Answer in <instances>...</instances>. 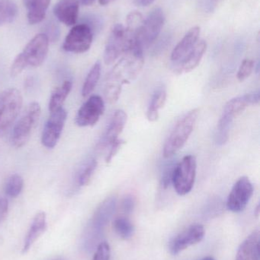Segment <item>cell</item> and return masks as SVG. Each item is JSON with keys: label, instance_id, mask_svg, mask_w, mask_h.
Here are the masks:
<instances>
[{"label": "cell", "instance_id": "1", "mask_svg": "<svg viewBox=\"0 0 260 260\" xmlns=\"http://www.w3.org/2000/svg\"><path fill=\"white\" fill-rule=\"evenodd\" d=\"M143 64V49L138 44L130 47L122 55V58L108 73L105 82V99L110 104L118 102L123 85L137 77Z\"/></svg>", "mask_w": 260, "mask_h": 260}, {"label": "cell", "instance_id": "2", "mask_svg": "<svg viewBox=\"0 0 260 260\" xmlns=\"http://www.w3.org/2000/svg\"><path fill=\"white\" fill-rule=\"evenodd\" d=\"M199 111L197 108L185 114L174 126L163 145V157L168 158L180 151L193 132Z\"/></svg>", "mask_w": 260, "mask_h": 260}, {"label": "cell", "instance_id": "3", "mask_svg": "<svg viewBox=\"0 0 260 260\" xmlns=\"http://www.w3.org/2000/svg\"><path fill=\"white\" fill-rule=\"evenodd\" d=\"M134 44H139L135 37L122 24H114L105 45L104 62L106 65H111Z\"/></svg>", "mask_w": 260, "mask_h": 260}, {"label": "cell", "instance_id": "4", "mask_svg": "<svg viewBox=\"0 0 260 260\" xmlns=\"http://www.w3.org/2000/svg\"><path fill=\"white\" fill-rule=\"evenodd\" d=\"M41 114V108L38 102H32L26 107L12 129L11 142L14 147L20 148L27 144L38 126Z\"/></svg>", "mask_w": 260, "mask_h": 260}, {"label": "cell", "instance_id": "5", "mask_svg": "<svg viewBox=\"0 0 260 260\" xmlns=\"http://www.w3.org/2000/svg\"><path fill=\"white\" fill-rule=\"evenodd\" d=\"M196 170V158L193 155L185 156L174 167L171 183L178 195L185 196L191 192L195 184Z\"/></svg>", "mask_w": 260, "mask_h": 260}, {"label": "cell", "instance_id": "6", "mask_svg": "<svg viewBox=\"0 0 260 260\" xmlns=\"http://www.w3.org/2000/svg\"><path fill=\"white\" fill-rule=\"evenodd\" d=\"M23 99L16 88H9L0 93V134L13 124L22 108Z\"/></svg>", "mask_w": 260, "mask_h": 260}, {"label": "cell", "instance_id": "7", "mask_svg": "<svg viewBox=\"0 0 260 260\" xmlns=\"http://www.w3.org/2000/svg\"><path fill=\"white\" fill-rule=\"evenodd\" d=\"M116 206L117 198L115 197H108L99 205L85 232L87 238L99 241L104 229L114 215Z\"/></svg>", "mask_w": 260, "mask_h": 260}, {"label": "cell", "instance_id": "8", "mask_svg": "<svg viewBox=\"0 0 260 260\" xmlns=\"http://www.w3.org/2000/svg\"><path fill=\"white\" fill-rule=\"evenodd\" d=\"M164 22V13L160 8H156L143 19L137 34V40L142 48H148L157 40Z\"/></svg>", "mask_w": 260, "mask_h": 260}, {"label": "cell", "instance_id": "9", "mask_svg": "<svg viewBox=\"0 0 260 260\" xmlns=\"http://www.w3.org/2000/svg\"><path fill=\"white\" fill-rule=\"evenodd\" d=\"M93 40V32L89 24H79L73 26L66 37L63 49L67 52L82 53L88 51Z\"/></svg>", "mask_w": 260, "mask_h": 260}, {"label": "cell", "instance_id": "10", "mask_svg": "<svg viewBox=\"0 0 260 260\" xmlns=\"http://www.w3.org/2000/svg\"><path fill=\"white\" fill-rule=\"evenodd\" d=\"M67 113L64 108L50 112L41 135V143L47 148L56 146L67 120Z\"/></svg>", "mask_w": 260, "mask_h": 260}, {"label": "cell", "instance_id": "11", "mask_svg": "<svg viewBox=\"0 0 260 260\" xmlns=\"http://www.w3.org/2000/svg\"><path fill=\"white\" fill-rule=\"evenodd\" d=\"M253 194L250 179L242 177L235 183L227 197V208L232 212H241L247 207Z\"/></svg>", "mask_w": 260, "mask_h": 260}, {"label": "cell", "instance_id": "12", "mask_svg": "<svg viewBox=\"0 0 260 260\" xmlns=\"http://www.w3.org/2000/svg\"><path fill=\"white\" fill-rule=\"evenodd\" d=\"M105 111L103 99L99 95H93L78 111L76 123L79 127L93 126L98 123Z\"/></svg>", "mask_w": 260, "mask_h": 260}, {"label": "cell", "instance_id": "13", "mask_svg": "<svg viewBox=\"0 0 260 260\" xmlns=\"http://www.w3.org/2000/svg\"><path fill=\"white\" fill-rule=\"evenodd\" d=\"M49 41L47 35L41 33L27 43L21 53L27 67H38L44 62L48 53Z\"/></svg>", "mask_w": 260, "mask_h": 260}, {"label": "cell", "instance_id": "14", "mask_svg": "<svg viewBox=\"0 0 260 260\" xmlns=\"http://www.w3.org/2000/svg\"><path fill=\"white\" fill-rule=\"evenodd\" d=\"M205 233L206 231L201 224H192L171 240L169 244V253L177 255L188 247L198 244L204 238Z\"/></svg>", "mask_w": 260, "mask_h": 260}, {"label": "cell", "instance_id": "15", "mask_svg": "<svg viewBox=\"0 0 260 260\" xmlns=\"http://www.w3.org/2000/svg\"><path fill=\"white\" fill-rule=\"evenodd\" d=\"M207 50L206 41H198L193 49L183 58L181 60L176 62L172 66L174 73L177 75L186 74L195 70L203 59Z\"/></svg>", "mask_w": 260, "mask_h": 260}, {"label": "cell", "instance_id": "16", "mask_svg": "<svg viewBox=\"0 0 260 260\" xmlns=\"http://www.w3.org/2000/svg\"><path fill=\"white\" fill-rule=\"evenodd\" d=\"M127 119V114L123 110H117L114 112L102 140L99 142V149H108L111 144L119 139V136L126 125Z\"/></svg>", "mask_w": 260, "mask_h": 260}, {"label": "cell", "instance_id": "17", "mask_svg": "<svg viewBox=\"0 0 260 260\" xmlns=\"http://www.w3.org/2000/svg\"><path fill=\"white\" fill-rule=\"evenodd\" d=\"M79 9L78 0H59L53 7V14L63 24L73 26L77 21Z\"/></svg>", "mask_w": 260, "mask_h": 260}, {"label": "cell", "instance_id": "18", "mask_svg": "<svg viewBox=\"0 0 260 260\" xmlns=\"http://www.w3.org/2000/svg\"><path fill=\"white\" fill-rule=\"evenodd\" d=\"M200 32L201 30L198 26H195L189 29V31L185 35L183 39L174 47L171 53L170 59L172 63H176L181 60L195 47L197 43L198 42Z\"/></svg>", "mask_w": 260, "mask_h": 260}, {"label": "cell", "instance_id": "19", "mask_svg": "<svg viewBox=\"0 0 260 260\" xmlns=\"http://www.w3.org/2000/svg\"><path fill=\"white\" fill-rule=\"evenodd\" d=\"M260 94L259 91L249 93L240 97L235 98L227 102L223 112L232 116L235 118L243 112L247 107L259 105Z\"/></svg>", "mask_w": 260, "mask_h": 260}, {"label": "cell", "instance_id": "20", "mask_svg": "<svg viewBox=\"0 0 260 260\" xmlns=\"http://www.w3.org/2000/svg\"><path fill=\"white\" fill-rule=\"evenodd\" d=\"M260 235L259 231L252 232L241 244L236 260H259Z\"/></svg>", "mask_w": 260, "mask_h": 260}, {"label": "cell", "instance_id": "21", "mask_svg": "<svg viewBox=\"0 0 260 260\" xmlns=\"http://www.w3.org/2000/svg\"><path fill=\"white\" fill-rule=\"evenodd\" d=\"M46 229H47L46 214L44 212H38L34 218L33 222L31 225L30 229H29L27 236H26L25 240H24L22 253L24 254L30 250L34 243L45 232Z\"/></svg>", "mask_w": 260, "mask_h": 260}, {"label": "cell", "instance_id": "22", "mask_svg": "<svg viewBox=\"0 0 260 260\" xmlns=\"http://www.w3.org/2000/svg\"><path fill=\"white\" fill-rule=\"evenodd\" d=\"M50 3V0H23V4L27 9L29 24L41 22L45 18Z\"/></svg>", "mask_w": 260, "mask_h": 260}, {"label": "cell", "instance_id": "23", "mask_svg": "<svg viewBox=\"0 0 260 260\" xmlns=\"http://www.w3.org/2000/svg\"><path fill=\"white\" fill-rule=\"evenodd\" d=\"M73 83L71 81L67 80L64 81L63 84L53 90L49 101L48 109L50 112H53L63 108L66 99L71 91Z\"/></svg>", "mask_w": 260, "mask_h": 260}, {"label": "cell", "instance_id": "24", "mask_svg": "<svg viewBox=\"0 0 260 260\" xmlns=\"http://www.w3.org/2000/svg\"><path fill=\"white\" fill-rule=\"evenodd\" d=\"M166 101V91L163 87L157 88L154 91L148 111H147V118L150 122H155L159 118V111L164 106Z\"/></svg>", "mask_w": 260, "mask_h": 260}, {"label": "cell", "instance_id": "25", "mask_svg": "<svg viewBox=\"0 0 260 260\" xmlns=\"http://www.w3.org/2000/svg\"><path fill=\"white\" fill-rule=\"evenodd\" d=\"M234 119L235 118L232 116L222 113L215 133V142L218 145H224L228 140L230 126Z\"/></svg>", "mask_w": 260, "mask_h": 260}, {"label": "cell", "instance_id": "26", "mask_svg": "<svg viewBox=\"0 0 260 260\" xmlns=\"http://www.w3.org/2000/svg\"><path fill=\"white\" fill-rule=\"evenodd\" d=\"M101 76V64L97 62L93 65L90 71L89 72L85 82H84L83 86L82 88V95L83 98L88 97L97 85L98 82L100 79Z\"/></svg>", "mask_w": 260, "mask_h": 260}, {"label": "cell", "instance_id": "27", "mask_svg": "<svg viewBox=\"0 0 260 260\" xmlns=\"http://www.w3.org/2000/svg\"><path fill=\"white\" fill-rule=\"evenodd\" d=\"M113 229L119 238L128 240L132 238L135 229L133 223L126 217H119L113 222Z\"/></svg>", "mask_w": 260, "mask_h": 260}, {"label": "cell", "instance_id": "28", "mask_svg": "<svg viewBox=\"0 0 260 260\" xmlns=\"http://www.w3.org/2000/svg\"><path fill=\"white\" fill-rule=\"evenodd\" d=\"M18 15V7L13 0H0V26L12 22Z\"/></svg>", "mask_w": 260, "mask_h": 260}, {"label": "cell", "instance_id": "29", "mask_svg": "<svg viewBox=\"0 0 260 260\" xmlns=\"http://www.w3.org/2000/svg\"><path fill=\"white\" fill-rule=\"evenodd\" d=\"M24 187V180L19 174H14L6 180L5 184V192L12 198H16L20 195Z\"/></svg>", "mask_w": 260, "mask_h": 260}, {"label": "cell", "instance_id": "30", "mask_svg": "<svg viewBox=\"0 0 260 260\" xmlns=\"http://www.w3.org/2000/svg\"><path fill=\"white\" fill-rule=\"evenodd\" d=\"M97 160L93 159L82 168L77 178L78 184L79 186H87L90 183L92 177L97 168Z\"/></svg>", "mask_w": 260, "mask_h": 260}, {"label": "cell", "instance_id": "31", "mask_svg": "<svg viewBox=\"0 0 260 260\" xmlns=\"http://www.w3.org/2000/svg\"><path fill=\"white\" fill-rule=\"evenodd\" d=\"M255 68V62L253 59H246L243 61L240 67L239 70H238L237 77H238V81L242 82L245 81L246 79H248Z\"/></svg>", "mask_w": 260, "mask_h": 260}, {"label": "cell", "instance_id": "32", "mask_svg": "<svg viewBox=\"0 0 260 260\" xmlns=\"http://www.w3.org/2000/svg\"><path fill=\"white\" fill-rule=\"evenodd\" d=\"M27 63L24 60L21 53H19L14 59L10 68V75L12 77H16L18 75L21 74L24 69L27 67Z\"/></svg>", "mask_w": 260, "mask_h": 260}, {"label": "cell", "instance_id": "33", "mask_svg": "<svg viewBox=\"0 0 260 260\" xmlns=\"http://www.w3.org/2000/svg\"><path fill=\"white\" fill-rule=\"evenodd\" d=\"M110 256L111 249L109 244L105 241H102L97 246L93 260H109Z\"/></svg>", "mask_w": 260, "mask_h": 260}, {"label": "cell", "instance_id": "34", "mask_svg": "<svg viewBox=\"0 0 260 260\" xmlns=\"http://www.w3.org/2000/svg\"><path fill=\"white\" fill-rule=\"evenodd\" d=\"M125 143V141L119 139H117L114 143L111 144V145L108 147V153H107L106 157H105V162H106V163H110V162L111 161L113 157L119 152L121 147Z\"/></svg>", "mask_w": 260, "mask_h": 260}, {"label": "cell", "instance_id": "35", "mask_svg": "<svg viewBox=\"0 0 260 260\" xmlns=\"http://www.w3.org/2000/svg\"><path fill=\"white\" fill-rule=\"evenodd\" d=\"M136 205V199L133 195H127L122 202V209L126 214H131L134 211Z\"/></svg>", "mask_w": 260, "mask_h": 260}, {"label": "cell", "instance_id": "36", "mask_svg": "<svg viewBox=\"0 0 260 260\" xmlns=\"http://www.w3.org/2000/svg\"><path fill=\"white\" fill-rule=\"evenodd\" d=\"M9 211V202L4 197H0V223L4 221Z\"/></svg>", "mask_w": 260, "mask_h": 260}, {"label": "cell", "instance_id": "37", "mask_svg": "<svg viewBox=\"0 0 260 260\" xmlns=\"http://www.w3.org/2000/svg\"><path fill=\"white\" fill-rule=\"evenodd\" d=\"M155 0H133L134 4L138 7H148L151 6Z\"/></svg>", "mask_w": 260, "mask_h": 260}, {"label": "cell", "instance_id": "38", "mask_svg": "<svg viewBox=\"0 0 260 260\" xmlns=\"http://www.w3.org/2000/svg\"><path fill=\"white\" fill-rule=\"evenodd\" d=\"M78 1H79V3L84 5V6H91L96 0H78Z\"/></svg>", "mask_w": 260, "mask_h": 260}, {"label": "cell", "instance_id": "39", "mask_svg": "<svg viewBox=\"0 0 260 260\" xmlns=\"http://www.w3.org/2000/svg\"><path fill=\"white\" fill-rule=\"evenodd\" d=\"M115 1V0H99V4L101 6H107V5L111 4L113 2Z\"/></svg>", "mask_w": 260, "mask_h": 260}, {"label": "cell", "instance_id": "40", "mask_svg": "<svg viewBox=\"0 0 260 260\" xmlns=\"http://www.w3.org/2000/svg\"><path fill=\"white\" fill-rule=\"evenodd\" d=\"M255 216L256 217V218H258L259 217V205H258L257 207H256V210H255L254 212Z\"/></svg>", "mask_w": 260, "mask_h": 260}, {"label": "cell", "instance_id": "41", "mask_svg": "<svg viewBox=\"0 0 260 260\" xmlns=\"http://www.w3.org/2000/svg\"><path fill=\"white\" fill-rule=\"evenodd\" d=\"M200 260H215L213 257H211V256H207V257L203 258V259Z\"/></svg>", "mask_w": 260, "mask_h": 260}]
</instances>
